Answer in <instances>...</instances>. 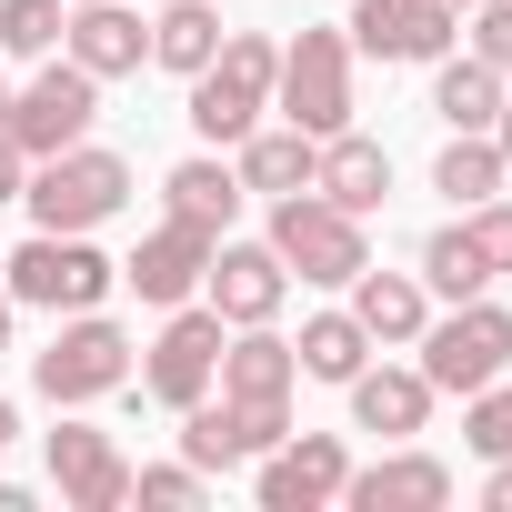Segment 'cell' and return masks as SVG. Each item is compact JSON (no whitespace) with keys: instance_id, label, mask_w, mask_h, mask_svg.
<instances>
[{"instance_id":"cell-1","label":"cell","mask_w":512,"mask_h":512,"mask_svg":"<svg viewBox=\"0 0 512 512\" xmlns=\"http://www.w3.org/2000/svg\"><path fill=\"white\" fill-rule=\"evenodd\" d=\"M272 71H282V41H262V31H221V51L191 71V131H201V141L262 131V111H272Z\"/></svg>"},{"instance_id":"cell-2","label":"cell","mask_w":512,"mask_h":512,"mask_svg":"<svg viewBox=\"0 0 512 512\" xmlns=\"http://www.w3.org/2000/svg\"><path fill=\"white\" fill-rule=\"evenodd\" d=\"M21 201H31V231H101V221L131 201V161H121V151H91V141H71V151L31 161Z\"/></svg>"},{"instance_id":"cell-3","label":"cell","mask_w":512,"mask_h":512,"mask_svg":"<svg viewBox=\"0 0 512 512\" xmlns=\"http://www.w3.org/2000/svg\"><path fill=\"white\" fill-rule=\"evenodd\" d=\"M272 111L312 141L352 131V31H302L282 41V71H272Z\"/></svg>"},{"instance_id":"cell-4","label":"cell","mask_w":512,"mask_h":512,"mask_svg":"<svg viewBox=\"0 0 512 512\" xmlns=\"http://www.w3.org/2000/svg\"><path fill=\"white\" fill-rule=\"evenodd\" d=\"M0 272H11V302H41V312H101L121 282V262H101L91 231H31Z\"/></svg>"},{"instance_id":"cell-5","label":"cell","mask_w":512,"mask_h":512,"mask_svg":"<svg viewBox=\"0 0 512 512\" xmlns=\"http://www.w3.org/2000/svg\"><path fill=\"white\" fill-rule=\"evenodd\" d=\"M31 382H41L51 412H81V402H101V392L131 382V332L101 322V312H61V332H51V352L31 362Z\"/></svg>"},{"instance_id":"cell-6","label":"cell","mask_w":512,"mask_h":512,"mask_svg":"<svg viewBox=\"0 0 512 512\" xmlns=\"http://www.w3.org/2000/svg\"><path fill=\"white\" fill-rule=\"evenodd\" d=\"M412 352H422V382H432V392H482V382L512 372V312L472 292V302H452L442 322H422Z\"/></svg>"},{"instance_id":"cell-7","label":"cell","mask_w":512,"mask_h":512,"mask_svg":"<svg viewBox=\"0 0 512 512\" xmlns=\"http://www.w3.org/2000/svg\"><path fill=\"white\" fill-rule=\"evenodd\" d=\"M272 251H282V272H302V282H322V292H342V282L372 262L362 221L332 211L322 191H282V201H272Z\"/></svg>"},{"instance_id":"cell-8","label":"cell","mask_w":512,"mask_h":512,"mask_svg":"<svg viewBox=\"0 0 512 512\" xmlns=\"http://www.w3.org/2000/svg\"><path fill=\"white\" fill-rule=\"evenodd\" d=\"M91 121H101V81L61 51V61H41L31 71V91H11V141L31 151V161H51V151H71V141H91Z\"/></svg>"},{"instance_id":"cell-9","label":"cell","mask_w":512,"mask_h":512,"mask_svg":"<svg viewBox=\"0 0 512 512\" xmlns=\"http://www.w3.org/2000/svg\"><path fill=\"white\" fill-rule=\"evenodd\" d=\"M282 432H292V402H231V392L211 402V392H201V402L181 412V462L231 472V462H262Z\"/></svg>"},{"instance_id":"cell-10","label":"cell","mask_w":512,"mask_h":512,"mask_svg":"<svg viewBox=\"0 0 512 512\" xmlns=\"http://www.w3.org/2000/svg\"><path fill=\"white\" fill-rule=\"evenodd\" d=\"M342 482H352L342 432H282V442L262 452V472H251L262 512H322V502H342Z\"/></svg>"},{"instance_id":"cell-11","label":"cell","mask_w":512,"mask_h":512,"mask_svg":"<svg viewBox=\"0 0 512 512\" xmlns=\"http://www.w3.org/2000/svg\"><path fill=\"white\" fill-rule=\"evenodd\" d=\"M221 332H231V322H221L211 302H201V312L171 302V322H161V342H151V362H141V392L171 402V412H191V402L211 392V372H221Z\"/></svg>"},{"instance_id":"cell-12","label":"cell","mask_w":512,"mask_h":512,"mask_svg":"<svg viewBox=\"0 0 512 512\" xmlns=\"http://www.w3.org/2000/svg\"><path fill=\"white\" fill-rule=\"evenodd\" d=\"M352 51H372V61H442L452 51V31H462V11L452 0H352Z\"/></svg>"},{"instance_id":"cell-13","label":"cell","mask_w":512,"mask_h":512,"mask_svg":"<svg viewBox=\"0 0 512 512\" xmlns=\"http://www.w3.org/2000/svg\"><path fill=\"white\" fill-rule=\"evenodd\" d=\"M201 292H211V312L241 332V322H272V312H282L292 272H282V251H272V241H211V272H201Z\"/></svg>"},{"instance_id":"cell-14","label":"cell","mask_w":512,"mask_h":512,"mask_svg":"<svg viewBox=\"0 0 512 512\" xmlns=\"http://www.w3.org/2000/svg\"><path fill=\"white\" fill-rule=\"evenodd\" d=\"M201 272H211V231L201 221H181V211H161V231H141V251L121 262V282L141 292V302H191L201 292Z\"/></svg>"},{"instance_id":"cell-15","label":"cell","mask_w":512,"mask_h":512,"mask_svg":"<svg viewBox=\"0 0 512 512\" xmlns=\"http://www.w3.org/2000/svg\"><path fill=\"white\" fill-rule=\"evenodd\" d=\"M51 482H61L71 512H121V502H131V462H121V442L91 432V422H61V432H51Z\"/></svg>"},{"instance_id":"cell-16","label":"cell","mask_w":512,"mask_h":512,"mask_svg":"<svg viewBox=\"0 0 512 512\" xmlns=\"http://www.w3.org/2000/svg\"><path fill=\"white\" fill-rule=\"evenodd\" d=\"M61 51H71L91 81H121V71L151 61V21L131 11V0H81V11L61 21Z\"/></svg>"},{"instance_id":"cell-17","label":"cell","mask_w":512,"mask_h":512,"mask_svg":"<svg viewBox=\"0 0 512 512\" xmlns=\"http://www.w3.org/2000/svg\"><path fill=\"white\" fill-rule=\"evenodd\" d=\"M312 191H322L332 211L372 221V211L392 201V151H382V141H362V131H332V141L312 151Z\"/></svg>"},{"instance_id":"cell-18","label":"cell","mask_w":512,"mask_h":512,"mask_svg":"<svg viewBox=\"0 0 512 512\" xmlns=\"http://www.w3.org/2000/svg\"><path fill=\"white\" fill-rule=\"evenodd\" d=\"M342 292H352V322H362L382 352H412V342H422V322H432V292H422V272H372V262H362Z\"/></svg>"},{"instance_id":"cell-19","label":"cell","mask_w":512,"mask_h":512,"mask_svg":"<svg viewBox=\"0 0 512 512\" xmlns=\"http://www.w3.org/2000/svg\"><path fill=\"white\" fill-rule=\"evenodd\" d=\"M231 402H292V382H302V362H292V342L272 332V322H241V332H221V372H211Z\"/></svg>"},{"instance_id":"cell-20","label":"cell","mask_w":512,"mask_h":512,"mask_svg":"<svg viewBox=\"0 0 512 512\" xmlns=\"http://www.w3.org/2000/svg\"><path fill=\"white\" fill-rule=\"evenodd\" d=\"M342 392H352V422L382 432V442H412V432L432 422V382H422V362H412V372H402V362H382V372L362 362Z\"/></svg>"},{"instance_id":"cell-21","label":"cell","mask_w":512,"mask_h":512,"mask_svg":"<svg viewBox=\"0 0 512 512\" xmlns=\"http://www.w3.org/2000/svg\"><path fill=\"white\" fill-rule=\"evenodd\" d=\"M342 502H352V512H442V502H452V462H432V452H392V462L352 472Z\"/></svg>"},{"instance_id":"cell-22","label":"cell","mask_w":512,"mask_h":512,"mask_svg":"<svg viewBox=\"0 0 512 512\" xmlns=\"http://www.w3.org/2000/svg\"><path fill=\"white\" fill-rule=\"evenodd\" d=\"M312 151H322V141L292 131V121H282V131H241V161H231V171H241V191H272V201H282V191H312Z\"/></svg>"},{"instance_id":"cell-23","label":"cell","mask_w":512,"mask_h":512,"mask_svg":"<svg viewBox=\"0 0 512 512\" xmlns=\"http://www.w3.org/2000/svg\"><path fill=\"white\" fill-rule=\"evenodd\" d=\"M432 111H442L452 131H492V111H502V71L472 61V51H462V61L442 51V71H432Z\"/></svg>"},{"instance_id":"cell-24","label":"cell","mask_w":512,"mask_h":512,"mask_svg":"<svg viewBox=\"0 0 512 512\" xmlns=\"http://www.w3.org/2000/svg\"><path fill=\"white\" fill-rule=\"evenodd\" d=\"M512 171H502V151H492V131H452L442 141V161H432V191L452 201V211H472V201H492Z\"/></svg>"},{"instance_id":"cell-25","label":"cell","mask_w":512,"mask_h":512,"mask_svg":"<svg viewBox=\"0 0 512 512\" xmlns=\"http://www.w3.org/2000/svg\"><path fill=\"white\" fill-rule=\"evenodd\" d=\"M211 51H221V11H211V0H161V21H151V61L191 81Z\"/></svg>"},{"instance_id":"cell-26","label":"cell","mask_w":512,"mask_h":512,"mask_svg":"<svg viewBox=\"0 0 512 512\" xmlns=\"http://www.w3.org/2000/svg\"><path fill=\"white\" fill-rule=\"evenodd\" d=\"M161 191H171V211H181V221H201L211 241H221V231H231V211H241V171H231V161H181Z\"/></svg>"},{"instance_id":"cell-27","label":"cell","mask_w":512,"mask_h":512,"mask_svg":"<svg viewBox=\"0 0 512 512\" xmlns=\"http://www.w3.org/2000/svg\"><path fill=\"white\" fill-rule=\"evenodd\" d=\"M292 362H302L312 382H352V372L372 362V332H362L352 312H312V322H302V342H292Z\"/></svg>"},{"instance_id":"cell-28","label":"cell","mask_w":512,"mask_h":512,"mask_svg":"<svg viewBox=\"0 0 512 512\" xmlns=\"http://www.w3.org/2000/svg\"><path fill=\"white\" fill-rule=\"evenodd\" d=\"M422 292H442V302H472V292H492V272L472 262V241H462V221H442V231L422 241Z\"/></svg>"},{"instance_id":"cell-29","label":"cell","mask_w":512,"mask_h":512,"mask_svg":"<svg viewBox=\"0 0 512 512\" xmlns=\"http://www.w3.org/2000/svg\"><path fill=\"white\" fill-rule=\"evenodd\" d=\"M61 21H71V0H0V51L11 61H51Z\"/></svg>"},{"instance_id":"cell-30","label":"cell","mask_w":512,"mask_h":512,"mask_svg":"<svg viewBox=\"0 0 512 512\" xmlns=\"http://www.w3.org/2000/svg\"><path fill=\"white\" fill-rule=\"evenodd\" d=\"M462 442H472L482 462H502V452H512V372H502V382H482V392H462Z\"/></svg>"},{"instance_id":"cell-31","label":"cell","mask_w":512,"mask_h":512,"mask_svg":"<svg viewBox=\"0 0 512 512\" xmlns=\"http://www.w3.org/2000/svg\"><path fill=\"white\" fill-rule=\"evenodd\" d=\"M452 221H462V241H472V262L502 282V272H512V201L492 191V201H472V211H452Z\"/></svg>"},{"instance_id":"cell-32","label":"cell","mask_w":512,"mask_h":512,"mask_svg":"<svg viewBox=\"0 0 512 512\" xmlns=\"http://www.w3.org/2000/svg\"><path fill=\"white\" fill-rule=\"evenodd\" d=\"M201 482H211L201 462H151V472H131V492H141V502H161V512H191V502H201Z\"/></svg>"},{"instance_id":"cell-33","label":"cell","mask_w":512,"mask_h":512,"mask_svg":"<svg viewBox=\"0 0 512 512\" xmlns=\"http://www.w3.org/2000/svg\"><path fill=\"white\" fill-rule=\"evenodd\" d=\"M472 61H492L512 81V0H472Z\"/></svg>"},{"instance_id":"cell-34","label":"cell","mask_w":512,"mask_h":512,"mask_svg":"<svg viewBox=\"0 0 512 512\" xmlns=\"http://www.w3.org/2000/svg\"><path fill=\"white\" fill-rule=\"evenodd\" d=\"M21 181H31V151L11 141V121H0V201H21Z\"/></svg>"},{"instance_id":"cell-35","label":"cell","mask_w":512,"mask_h":512,"mask_svg":"<svg viewBox=\"0 0 512 512\" xmlns=\"http://www.w3.org/2000/svg\"><path fill=\"white\" fill-rule=\"evenodd\" d=\"M482 502H492V512H512V452H502V462L482 472Z\"/></svg>"},{"instance_id":"cell-36","label":"cell","mask_w":512,"mask_h":512,"mask_svg":"<svg viewBox=\"0 0 512 512\" xmlns=\"http://www.w3.org/2000/svg\"><path fill=\"white\" fill-rule=\"evenodd\" d=\"M492 151H502V171H512V101L492 111Z\"/></svg>"},{"instance_id":"cell-37","label":"cell","mask_w":512,"mask_h":512,"mask_svg":"<svg viewBox=\"0 0 512 512\" xmlns=\"http://www.w3.org/2000/svg\"><path fill=\"white\" fill-rule=\"evenodd\" d=\"M21 442V412H11V392H0V452H11Z\"/></svg>"},{"instance_id":"cell-38","label":"cell","mask_w":512,"mask_h":512,"mask_svg":"<svg viewBox=\"0 0 512 512\" xmlns=\"http://www.w3.org/2000/svg\"><path fill=\"white\" fill-rule=\"evenodd\" d=\"M0 352H11V272H0Z\"/></svg>"},{"instance_id":"cell-39","label":"cell","mask_w":512,"mask_h":512,"mask_svg":"<svg viewBox=\"0 0 512 512\" xmlns=\"http://www.w3.org/2000/svg\"><path fill=\"white\" fill-rule=\"evenodd\" d=\"M0 121H11V81H0Z\"/></svg>"},{"instance_id":"cell-40","label":"cell","mask_w":512,"mask_h":512,"mask_svg":"<svg viewBox=\"0 0 512 512\" xmlns=\"http://www.w3.org/2000/svg\"><path fill=\"white\" fill-rule=\"evenodd\" d=\"M452 11H472V0H452Z\"/></svg>"},{"instance_id":"cell-41","label":"cell","mask_w":512,"mask_h":512,"mask_svg":"<svg viewBox=\"0 0 512 512\" xmlns=\"http://www.w3.org/2000/svg\"><path fill=\"white\" fill-rule=\"evenodd\" d=\"M71 11H81V0H71Z\"/></svg>"}]
</instances>
